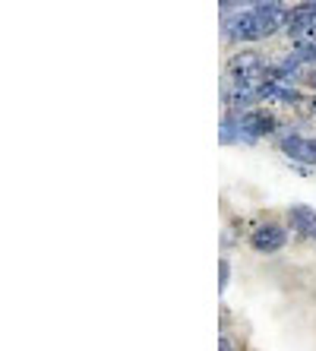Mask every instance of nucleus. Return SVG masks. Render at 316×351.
Returning <instances> with one entry per match:
<instances>
[{"instance_id": "nucleus-1", "label": "nucleus", "mask_w": 316, "mask_h": 351, "mask_svg": "<svg viewBox=\"0 0 316 351\" xmlns=\"http://www.w3.org/2000/svg\"><path fill=\"white\" fill-rule=\"evenodd\" d=\"M278 25H288V10L284 7L237 10L234 16H225V38H231V41H260V38H269Z\"/></svg>"}, {"instance_id": "nucleus-2", "label": "nucleus", "mask_w": 316, "mask_h": 351, "mask_svg": "<svg viewBox=\"0 0 316 351\" xmlns=\"http://www.w3.org/2000/svg\"><path fill=\"white\" fill-rule=\"evenodd\" d=\"M266 60L256 54V51H241L237 58H231L228 64V73H231V82H234V89H243V92H253V95H260L263 86H266Z\"/></svg>"}, {"instance_id": "nucleus-3", "label": "nucleus", "mask_w": 316, "mask_h": 351, "mask_svg": "<svg viewBox=\"0 0 316 351\" xmlns=\"http://www.w3.org/2000/svg\"><path fill=\"white\" fill-rule=\"evenodd\" d=\"M288 35L297 41H316V0L288 10Z\"/></svg>"}, {"instance_id": "nucleus-4", "label": "nucleus", "mask_w": 316, "mask_h": 351, "mask_svg": "<svg viewBox=\"0 0 316 351\" xmlns=\"http://www.w3.org/2000/svg\"><path fill=\"white\" fill-rule=\"evenodd\" d=\"M241 133L243 139H260V136H269L276 133V117L263 111V108H250L241 114Z\"/></svg>"}, {"instance_id": "nucleus-5", "label": "nucleus", "mask_w": 316, "mask_h": 351, "mask_svg": "<svg viewBox=\"0 0 316 351\" xmlns=\"http://www.w3.org/2000/svg\"><path fill=\"white\" fill-rule=\"evenodd\" d=\"M284 244H288V234H284V228H278V225H260V228H253V234H250V247L256 254H276Z\"/></svg>"}, {"instance_id": "nucleus-6", "label": "nucleus", "mask_w": 316, "mask_h": 351, "mask_svg": "<svg viewBox=\"0 0 316 351\" xmlns=\"http://www.w3.org/2000/svg\"><path fill=\"white\" fill-rule=\"evenodd\" d=\"M282 152L291 158V162L316 165V139H307V136H297V133H291V136L282 139Z\"/></svg>"}, {"instance_id": "nucleus-7", "label": "nucleus", "mask_w": 316, "mask_h": 351, "mask_svg": "<svg viewBox=\"0 0 316 351\" xmlns=\"http://www.w3.org/2000/svg\"><path fill=\"white\" fill-rule=\"evenodd\" d=\"M288 219H291V228L297 231L300 237H307V241H316V213L310 206H291L288 209Z\"/></svg>"}, {"instance_id": "nucleus-8", "label": "nucleus", "mask_w": 316, "mask_h": 351, "mask_svg": "<svg viewBox=\"0 0 316 351\" xmlns=\"http://www.w3.org/2000/svg\"><path fill=\"white\" fill-rule=\"evenodd\" d=\"M294 64H316V41H297V48L291 51Z\"/></svg>"}, {"instance_id": "nucleus-9", "label": "nucleus", "mask_w": 316, "mask_h": 351, "mask_svg": "<svg viewBox=\"0 0 316 351\" xmlns=\"http://www.w3.org/2000/svg\"><path fill=\"white\" fill-rule=\"evenodd\" d=\"M260 0H221V13L231 16V10H243V7H256Z\"/></svg>"}, {"instance_id": "nucleus-10", "label": "nucleus", "mask_w": 316, "mask_h": 351, "mask_svg": "<svg viewBox=\"0 0 316 351\" xmlns=\"http://www.w3.org/2000/svg\"><path fill=\"white\" fill-rule=\"evenodd\" d=\"M219 269H221V282H219V285H221V288H228V276H231V269H228V263H225V260L219 263Z\"/></svg>"}, {"instance_id": "nucleus-11", "label": "nucleus", "mask_w": 316, "mask_h": 351, "mask_svg": "<svg viewBox=\"0 0 316 351\" xmlns=\"http://www.w3.org/2000/svg\"><path fill=\"white\" fill-rule=\"evenodd\" d=\"M304 80H307L310 86H313V89H316V70H313V73H310V76H304Z\"/></svg>"}, {"instance_id": "nucleus-12", "label": "nucleus", "mask_w": 316, "mask_h": 351, "mask_svg": "<svg viewBox=\"0 0 316 351\" xmlns=\"http://www.w3.org/2000/svg\"><path fill=\"white\" fill-rule=\"evenodd\" d=\"M219 351H231V345H228V339H221V342H219Z\"/></svg>"}, {"instance_id": "nucleus-13", "label": "nucleus", "mask_w": 316, "mask_h": 351, "mask_svg": "<svg viewBox=\"0 0 316 351\" xmlns=\"http://www.w3.org/2000/svg\"><path fill=\"white\" fill-rule=\"evenodd\" d=\"M310 108H313V114H316V98H313V101H310Z\"/></svg>"}]
</instances>
